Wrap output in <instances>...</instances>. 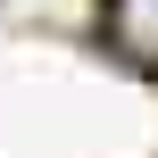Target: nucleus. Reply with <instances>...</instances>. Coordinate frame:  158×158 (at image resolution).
Returning a JSON list of instances; mask_svg holds the SVG:
<instances>
[{
    "label": "nucleus",
    "instance_id": "f257e3e1",
    "mask_svg": "<svg viewBox=\"0 0 158 158\" xmlns=\"http://www.w3.org/2000/svg\"><path fill=\"white\" fill-rule=\"evenodd\" d=\"M108 33H117L125 58L158 67V0H108Z\"/></svg>",
    "mask_w": 158,
    "mask_h": 158
}]
</instances>
